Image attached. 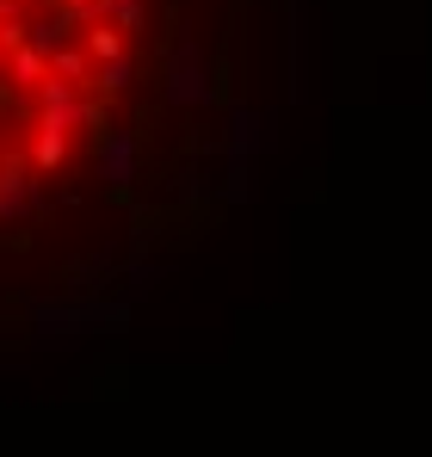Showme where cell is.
Returning <instances> with one entry per match:
<instances>
[{
  "label": "cell",
  "mask_w": 432,
  "mask_h": 457,
  "mask_svg": "<svg viewBox=\"0 0 432 457\" xmlns=\"http://www.w3.org/2000/svg\"><path fill=\"white\" fill-rule=\"evenodd\" d=\"M124 278H130V291H148V285H154V278H161V272H154V266H148V260H137V266H130V272H124Z\"/></svg>",
  "instance_id": "obj_10"
},
{
  "label": "cell",
  "mask_w": 432,
  "mask_h": 457,
  "mask_svg": "<svg viewBox=\"0 0 432 457\" xmlns=\"http://www.w3.org/2000/svg\"><path fill=\"white\" fill-rule=\"evenodd\" d=\"M74 161V130H50V124H37V137H31V167L50 179V173H62Z\"/></svg>",
  "instance_id": "obj_4"
},
{
  "label": "cell",
  "mask_w": 432,
  "mask_h": 457,
  "mask_svg": "<svg viewBox=\"0 0 432 457\" xmlns=\"http://www.w3.org/2000/svg\"><path fill=\"white\" fill-rule=\"evenodd\" d=\"M93 69H99V62L87 56V44H69V50H56V56H50V75L74 80V87H93Z\"/></svg>",
  "instance_id": "obj_8"
},
{
  "label": "cell",
  "mask_w": 432,
  "mask_h": 457,
  "mask_svg": "<svg viewBox=\"0 0 432 457\" xmlns=\"http://www.w3.org/2000/svg\"><path fill=\"white\" fill-rule=\"evenodd\" d=\"M87 321H93V303H37L31 309V328L50 334V340H74Z\"/></svg>",
  "instance_id": "obj_3"
},
{
  "label": "cell",
  "mask_w": 432,
  "mask_h": 457,
  "mask_svg": "<svg viewBox=\"0 0 432 457\" xmlns=\"http://www.w3.org/2000/svg\"><path fill=\"white\" fill-rule=\"evenodd\" d=\"M211 99V80H204V56L192 37L173 44V69H167V105H204Z\"/></svg>",
  "instance_id": "obj_2"
},
{
  "label": "cell",
  "mask_w": 432,
  "mask_h": 457,
  "mask_svg": "<svg viewBox=\"0 0 432 457\" xmlns=\"http://www.w3.org/2000/svg\"><path fill=\"white\" fill-rule=\"evenodd\" d=\"M50 80V56L37 50V44H25V50H12L6 56V87H19V93H37Z\"/></svg>",
  "instance_id": "obj_5"
},
{
  "label": "cell",
  "mask_w": 432,
  "mask_h": 457,
  "mask_svg": "<svg viewBox=\"0 0 432 457\" xmlns=\"http://www.w3.org/2000/svg\"><path fill=\"white\" fill-rule=\"evenodd\" d=\"M260 143H272V137H266V118H253V112H235V118H228V154H235V161H247V154L260 149Z\"/></svg>",
  "instance_id": "obj_7"
},
{
  "label": "cell",
  "mask_w": 432,
  "mask_h": 457,
  "mask_svg": "<svg viewBox=\"0 0 432 457\" xmlns=\"http://www.w3.org/2000/svg\"><path fill=\"white\" fill-rule=\"evenodd\" d=\"M130 80H137V62L118 56V62H99V69H93V93H99V99H124Z\"/></svg>",
  "instance_id": "obj_9"
},
{
  "label": "cell",
  "mask_w": 432,
  "mask_h": 457,
  "mask_svg": "<svg viewBox=\"0 0 432 457\" xmlns=\"http://www.w3.org/2000/svg\"><path fill=\"white\" fill-rule=\"evenodd\" d=\"M137 167H143V137L137 130H105L99 137V179L112 192H130L137 186Z\"/></svg>",
  "instance_id": "obj_1"
},
{
  "label": "cell",
  "mask_w": 432,
  "mask_h": 457,
  "mask_svg": "<svg viewBox=\"0 0 432 457\" xmlns=\"http://www.w3.org/2000/svg\"><path fill=\"white\" fill-rule=\"evenodd\" d=\"M80 44H87V56H93V62H118V56H130V31H118L112 19L87 25V37H80Z\"/></svg>",
  "instance_id": "obj_6"
},
{
  "label": "cell",
  "mask_w": 432,
  "mask_h": 457,
  "mask_svg": "<svg viewBox=\"0 0 432 457\" xmlns=\"http://www.w3.org/2000/svg\"><path fill=\"white\" fill-rule=\"evenodd\" d=\"M6 118H12V87L0 80V130H6Z\"/></svg>",
  "instance_id": "obj_12"
},
{
  "label": "cell",
  "mask_w": 432,
  "mask_h": 457,
  "mask_svg": "<svg viewBox=\"0 0 432 457\" xmlns=\"http://www.w3.org/2000/svg\"><path fill=\"white\" fill-rule=\"evenodd\" d=\"M25 211H19V198H0V223H19Z\"/></svg>",
  "instance_id": "obj_11"
}]
</instances>
